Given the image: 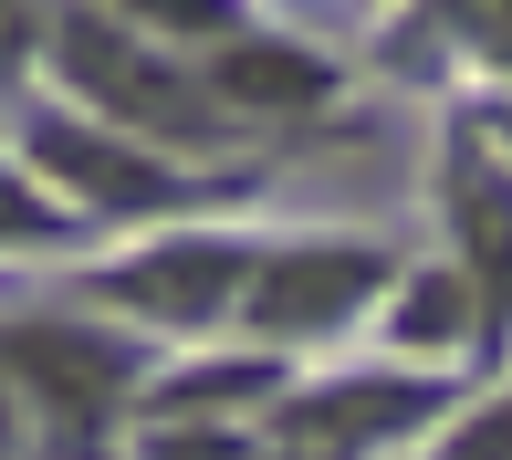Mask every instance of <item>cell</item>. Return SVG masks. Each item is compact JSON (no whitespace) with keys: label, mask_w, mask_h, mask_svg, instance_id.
<instances>
[{"label":"cell","mask_w":512,"mask_h":460,"mask_svg":"<svg viewBox=\"0 0 512 460\" xmlns=\"http://www.w3.org/2000/svg\"><path fill=\"white\" fill-rule=\"evenodd\" d=\"M387 293V251L366 241H304V251H272V262H251V325L262 335H335L356 325V304H377Z\"/></svg>","instance_id":"cell-3"},{"label":"cell","mask_w":512,"mask_h":460,"mask_svg":"<svg viewBox=\"0 0 512 460\" xmlns=\"http://www.w3.org/2000/svg\"><path fill=\"white\" fill-rule=\"evenodd\" d=\"M460 335H471V283L460 272H418L408 314H398V345H460Z\"/></svg>","instance_id":"cell-9"},{"label":"cell","mask_w":512,"mask_h":460,"mask_svg":"<svg viewBox=\"0 0 512 460\" xmlns=\"http://www.w3.org/2000/svg\"><path fill=\"white\" fill-rule=\"evenodd\" d=\"M105 293L136 304L147 325H220L230 304H251V262L230 241H168V251H147V262H126Z\"/></svg>","instance_id":"cell-6"},{"label":"cell","mask_w":512,"mask_h":460,"mask_svg":"<svg viewBox=\"0 0 512 460\" xmlns=\"http://www.w3.org/2000/svg\"><path fill=\"white\" fill-rule=\"evenodd\" d=\"M136 460H262V440H230V429H147V450Z\"/></svg>","instance_id":"cell-11"},{"label":"cell","mask_w":512,"mask_h":460,"mask_svg":"<svg viewBox=\"0 0 512 460\" xmlns=\"http://www.w3.org/2000/svg\"><path fill=\"white\" fill-rule=\"evenodd\" d=\"M42 42V21L32 11H0V74H21V53Z\"/></svg>","instance_id":"cell-14"},{"label":"cell","mask_w":512,"mask_h":460,"mask_svg":"<svg viewBox=\"0 0 512 460\" xmlns=\"http://www.w3.org/2000/svg\"><path fill=\"white\" fill-rule=\"evenodd\" d=\"M199 74H209V95L230 115H293V105H324V84H335L304 42H283V32H230Z\"/></svg>","instance_id":"cell-7"},{"label":"cell","mask_w":512,"mask_h":460,"mask_svg":"<svg viewBox=\"0 0 512 460\" xmlns=\"http://www.w3.org/2000/svg\"><path fill=\"white\" fill-rule=\"evenodd\" d=\"M53 42H63V84H74L84 105H105L126 136H147V147H230V115L220 95H209V74H189L178 53H147V42L126 32V21H95V11H63L53 21Z\"/></svg>","instance_id":"cell-1"},{"label":"cell","mask_w":512,"mask_h":460,"mask_svg":"<svg viewBox=\"0 0 512 460\" xmlns=\"http://www.w3.org/2000/svg\"><path fill=\"white\" fill-rule=\"evenodd\" d=\"M0 460H21V398H11V377H0Z\"/></svg>","instance_id":"cell-15"},{"label":"cell","mask_w":512,"mask_h":460,"mask_svg":"<svg viewBox=\"0 0 512 460\" xmlns=\"http://www.w3.org/2000/svg\"><path fill=\"white\" fill-rule=\"evenodd\" d=\"M272 387H283L272 366H199V377H178V387H147V408H157V419H178V408H199V419H209V408L272 398Z\"/></svg>","instance_id":"cell-10"},{"label":"cell","mask_w":512,"mask_h":460,"mask_svg":"<svg viewBox=\"0 0 512 460\" xmlns=\"http://www.w3.org/2000/svg\"><path fill=\"white\" fill-rule=\"evenodd\" d=\"M53 199H42V189H21V178L11 168H0V251H11V241H53Z\"/></svg>","instance_id":"cell-13"},{"label":"cell","mask_w":512,"mask_h":460,"mask_svg":"<svg viewBox=\"0 0 512 460\" xmlns=\"http://www.w3.org/2000/svg\"><path fill=\"white\" fill-rule=\"evenodd\" d=\"M429 408H439L429 377H335V387H304L293 408H272V440H283V460H356L377 440H408Z\"/></svg>","instance_id":"cell-4"},{"label":"cell","mask_w":512,"mask_h":460,"mask_svg":"<svg viewBox=\"0 0 512 460\" xmlns=\"http://www.w3.org/2000/svg\"><path fill=\"white\" fill-rule=\"evenodd\" d=\"M450 210H460V251H471L481 293H492V314H502V293H512V178L492 168V157L460 147V168H450Z\"/></svg>","instance_id":"cell-8"},{"label":"cell","mask_w":512,"mask_h":460,"mask_svg":"<svg viewBox=\"0 0 512 460\" xmlns=\"http://www.w3.org/2000/svg\"><path fill=\"white\" fill-rule=\"evenodd\" d=\"M439 460H512V398H492L481 419H460L450 440H439Z\"/></svg>","instance_id":"cell-12"},{"label":"cell","mask_w":512,"mask_h":460,"mask_svg":"<svg viewBox=\"0 0 512 460\" xmlns=\"http://www.w3.org/2000/svg\"><path fill=\"white\" fill-rule=\"evenodd\" d=\"M0 377L53 450H95L115 408L136 398V345L74 314H32V325H0Z\"/></svg>","instance_id":"cell-2"},{"label":"cell","mask_w":512,"mask_h":460,"mask_svg":"<svg viewBox=\"0 0 512 460\" xmlns=\"http://www.w3.org/2000/svg\"><path fill=\"white\" fill-rule=\"evenodd\" d=\"M32 157L84 199V210H105V220H126V210H168V199H178V168L136 157V136H95V126H74V115H42V126H32Z\"/></svg>","instance_id":"cell-5"}]
</instances>
